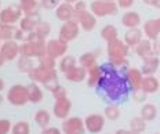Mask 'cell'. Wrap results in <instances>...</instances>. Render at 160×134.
I'll return each instance as SVG.
<instances>
[{
  "label": "cell",
  "instance_id": "obj_23",
  "mask_svg": "<svg viewBox=\"0 0 160 134\" xmlns=\"http://www.w3.org/2000/svg\"><path fill=\"white\" fill-rule=\"evenodd\" d=\"M134 49H135V54L141 59H145V58H148V57L155 55L153 54V50H152V42L149 39L144 38Z\"/></svg>",
  "mask_w": 160,
  "mask_h": 134
},
{
  "label": "cell",
  "instance_id": "obj_14",
  "mask_svg": "<svg viewBox=\"0 0 160 134\" xmlns=\"http://www.w3.org/2000/svg\"><path fill=\"white\" fill-rule=\"evenodd\" d=\"M40 22H42V15L39 11L31 13V14H24V17L19 21V29H22L25 33H31L36 29Z\"/></svg>",
  "mask_w": 160,
  "mask_h": 134
},
{
  "label": "cell",
  "instance_id": "obj_5",
  "mask_svg": "<svg viewBox=\"0 0 160 134\" xmlns=\"http://www.w3.org/2000/svg\"><path fill=\"white\" fill-rule=\"evenodd\" d=\"M7 101L14 106H24L29 102L28 87L24 85H14L7 91Z\"/></svg>",
  "mask_w": 160,
  "mask_h": 134
},
{
  "label": "cell",
  "instance_id": "obj_55",
  "mask_svg": "<svg viewBox=\"0 0 160 134\" xmlns=\"http://www.w3.org/2000/svg\"><path fill=\"white\" fill-rule=\"evenodd\" d=\"M3 101H4V97H3L2 94H0V105H2V104H3Z\"/></svg>",
  "mask_w": 160,
  "mask_h": 134
},
{
  "label": "cell",
  "instance_id": "obj_21",
  "mask_svg": "<svg viewBox=\"0 0 160 134\" xmlns=\"http://www.w3.org/2000/svg\"><path fill=\"white\" fill-rule=\"evenodd\" d=\"M142 39H144V32H142V29H139V28L128 29V31L124 33V43L130 49L135 47Z\"/></svg>",
  "mask_w": 160,
  "mask_h": 134
},
{
  "label": "cell",
  "instance_id": "obj_41",
  "mask_svg": "<svg viewBox=\"0 0 160 134\" xmlns=\"http://www.w3.org/2000/svg\"><path fill=\"white\" fill-rule=\"evenodd\" d=\"M131 94H132V98H134V101H137V102H145L146 101V97H148V94H146V93L142 89L134 90Z\"/></svg>",
  "mask_w": 160,
  "mask_h": 134
},
{
  "label": "cell",
  "instance_id": "obj_42",
  "mask_svg": "<svg viewBox=\"0 0 160 134\" xmlns=\"http://www.w3.org/2000/svg\"><path fill=\"white\" fill-rule=\"evenodd\" d=\"M11 122L8 119H0V134H8L11 133Z\"/></svg>",
  "mask_w": 160,
  "mask_h": 134
},
{
  "label": "cell",
  "instance_id": "obj_15",
  "mask_svg": "<svg viewBox=\"0 0 160 134\" xmlns=\"http://www.w3.org/2000/svg\"><path fill=\"white\" fill-rule=\"evenodd\" d=\"M0 53L4 57L6 61H14L17 57L19 55V43L15 40H7L2 43Z\"/></svg>",
  "mask_w": 160,
  "mask_h": 134
},
{
  "label": "cell",
  "instance_id": "obj_37",
  "mask_svg": "<svg viewBox=\"0 0 160 134\" xmlns=\"http://www.w3.org/2000/svg\"><path fill=\"white\" fill-rule=\"evenodd\" d=\"M11 134H31V126L25 120H19L12 125Z\"/></svg>",
  "mask_w": 160,
  "mask_h": 134
},
{
  "label": "cell",
  "instance_id": "obj_53",
  "mask_svg": "<svg viewBox=\"0 0 160 134\" xmlns=\"http://www.w3.org/2000/svg\"><path fill=\"white\" fill-rule=\"evenodd\" d=\"M65 3H69V4H75L76 2H79V0H64Z\"/></svg>",
  "mask_w": 160,
  "mask_h": 134
},
{
  "label": "cell",
  "instance_id": "obj_27",
  "mask_svg": "<svg viewBox=\"0 0 160 134\" xmlns=\"http://www.w3.org/2000/svg\"><path fill=\"white\" fill-rule=\"evenodd\" d=\"M50 120H51V115L47 109H39L35 113V122L40 129H46L50 126Z\"/></svg>",
  "mask_w": 160,
  "mask_h": 134
},
{
  "label": "cell",
  "instance_id": "obj_28",
  "mask_svg": "<svg viewBox=\"0 0 160 134\" xmlns=\"http://www.w3.org/2000/svg\"><path fill=\"white\" fill-rule=\"evenodd\" d=\"M78 62L82 68H84L86 71H88L90 68H92L94 65H97V54L95 53H91V51L84 53V54L80 55Z\"/></svg>",
  "mask_w": 160,
  "mask_h": 134
},
{
  "label": "cell",
  "instance_id": "obj_12",
  "mask_svg": "<svg viewBox=\"0 0 160 134\" xmlns=\"http://www.w3.org/2000/svg\"><path fill=\"white\" fill-rule=\"evenodd\" d=\"M86 130L91 134H98L104 130L105 127V116L99 113H91L84 119Z\"/></svg>",
  "mask_w": 160,
  "mask_h": 134
},
{
  "label": "cell",
  "instance_id": "obj_49",
  "mask_svg": "<svg viewBox=\"0 0 160 134\" xmlns=\"http://www.w3.org/2000/svg\"><path fill=\"white\" fill-rule=\"evenodd\" d=\"M146 6H151L155 8H160V0H142Z\"/></svg>",
  "mask_w": 160,
  "mask_h": 134
},
{
  "label": "cell",
  "instance_id": "obj_48",
  "mask_svg": "<svg viewBox=\"0 0 160 134\" xmlns=\"http://www.w3.org/2000/svg\"><path fill=\"white\" fill-rule=\"evenodd\" d=\"M152 50H153V54L156 57H160V39L152 42Z\"/></svg>",
  "mask_w": 160,
  "mask_h": 134
},
{
  "label": "cell",
  "instance_id": "obj_57",
  "mask_svg": "<svg viewBox=\"0 0 160 134\" xmlns=\"http://www.w3.org/2000/svg\"><path fill=\"white\" fill-rule=\"evenodd\" d=\"M99 2H116V0H99Z\"/></svg>",
  "mask_w": 160,
  "mask_h": 134
},
{
  "label": "cell",
  "instance_id": "obj_52",
  "mask_svg": "<svg viewBox=\"0 0 160 134\" xmlns=\"http://www.w3.org/2000/svg\"><path fill=\"white\" fill-rule=\"evenodd\" d=\"M3 90H4V80L0 78V93H2Z\"/></svg>",
  "mask_w": 160,
  "mask_h": 134
},
{
  "label": "cell",
  "instance_id": "obj_16",
  "mask_svg": "<svg viewBox=\"0 0 160 134\" xmlns=\"http://www.w3.org/2000/svg\"><path fill=\"white\" fill-rule=\"evenodd\" d=\"M126 79L128 82V86L131 89V93L134 90L141 89L142 86V80H144V73L141 72V69L138 68H128L126 72Z\"/></svg>",
  "mask_w": 160,
  "mask_h": 134
},
{
  "label": "cell",
  "instance_id": "obj_1",
  "mask_svg": "<svg viewBox=\"0 0 160 134\" xmlns=\"http://www.w3.org/2000/svg\"><path fill=\"white\" fill-rule=\"evenodd\" d=\"M128 66L118 68L112 62H104L101 65V78L95 86V90L105 101L116 104L124 102L128 98L131 89L126 79Z\"/></svg>",
  "mask_w": 160,
  "mask_h": 134
},
{
  "label": "cell",
  "instance_id": "obj_51",
  "mask_svg": "<svg viewBox=\"0 0 160 134\" xmlns=\"http://www.w3.org/2000/svg\"><path fill=\"white\" fill-rule=\"evenodd\" d=\"M4 62H6L4 57H3V55H2V53H0V68H2V66L4 65Z\"/></svg>",
  "mask_w": 160,
  "mask_h": 134
},
{
  "label": "cell",
  "instance_id": "obj_10",
  "mask_svg": "<svg viewBox=\"0 0 160 134\" xmlns=\"http://www.w3.org/2000/svg\"><path fill=\"white\" fill-rule=\"evenodd\" d=\"M68 43L59 39H51L46 42V53L52 58H62L68 53Z\"/></svg>",
  "mask_w": 160,
  "mask_h": 134
},
{
  "label": "cell",
  "instance_id": "obj_59",
  "mask_svg": "<svg viewBox=\"0 0 160 134\" xmlns=\"http://www.w3.org/2000/svg\"><path fill=\"white\" fill-rule=\"evenodd\" d=\"M2 43H3V42H2V39H0V47H2Z\"/></svg>",
  "mask_w": 160,
  "mask_h": 134
},
{
  "label": "cell",
  "instance_id": "obj_61",
  "mask_svg": "<svg viewBox=\"0 0 160 134\" xmlns=\"http://www.w3.org/2000/svg\"><path fill=\"white\" fill-rule=\"evenodd\" d=\"M155 134H160V133H155Z\"/></svg>",
  "mask_w": 160,
  "mask_h": 134
},
{
  "label": "cell",
  "instance_id": "obj_40",
  "mask_svg": "<svg viewBox=\"0 0 160 134\" xmlns=\"http://www.w3.org/2000/svg\"><path fill=\"white\" fill-rule=\"evenodd\" d=\"M51 94H52V97H54L55 100H59V98H64V97H68V91H66V89L64 86H61V85H57L54 86V87H51Z\"/></svg>",
  "mask_w": 160,
  "mask_h": 134
},
{
  "label": "cell",
  "instance_id": "obj_22",
  "mask_svg": "<svg viewBox=\"0 0 160 134\" xmlns=\"http://www.w3.org/2000/svg\"><path fill=\"white\" fill-rule=\"evenodd\" d=\"M141 89L144 90L146 94H155V93L159 91L160 89V80L156 78L155 75L151 76H144V80H142V86Z\"/></svg>",
  "mask_w": 160,
  "mask_h": 134
},
{
  "label": "cell",
  "instance_id": "obj_58",
  "mask_svg": "<svg viewBox=\"0 0 160 134\" xmlns=\"http://www.w3.org/2000/svg\"><path fill=\"white\" fill-rule=\"evenodd\" d=\"M0 11H2V2H0Z\"/></svg>",
  "mask_w": 160,
  "mask_h": 134
},
{
  "label": "cell",
  "instance_id": "obj_39",
  "mask_svg": "<svg viewBox=\"0 0 160 134\" xmlns=\"http://www.w3.org/2000/svg\"><path fill=\"white\" fill-rule=\"evenodd\" d=\"M35 32L38 33L39 38H42V39L46 40V38H47L50 33H51V25H50L48 22H46V21H42L38 26H36Z\"/></svg>",
  "mask_w": 160,
  "mask_h": 134
},
{
  "label": "cell",
  "instance_id": "obj_25",
  "mask_svg": "<svg viewBox=\"0 0 160 134\" xmlns=\"http://www.w3.org/2000/svg\"><path fill=\"white\" fill-rule=\"evenodd\" d=\"M28 95H29V102L32 104H39L43 101V97H44V94H43V90L42 87H40L39 83L36 82H32L29 83L28 86Z\"/></svg>",
  "mask_w": 160,
  "mask_h": 134
},
{
  "label": "cell",
  "instance_id": "obj_24",
  "mask_svg": "<svg viewBox=\"0 0 160 134\" xmlns=\"http://www.w3.org/2000/svg\"><path fill=\"white\" fill-rule=\"evenodd\" d=\"M142 32H144V36L145 39H149L151 42H155V40L159 39V29H158V25H156V21L155 19H148V21L144 24L142 26Z\"/></svg>",
  "mask_w": 160,
  "mask_h": 134
},
{
  "label": "cell",
  "instance_id": "obj_54",
  "mask_svg": "<svg viewBox=\"0 0 160 134\" xmlns=\"http://www.w3.org/2000/svg\"><path fill=\"white\" fill-rule=\"evenodd\" d=\"M155 21H156V25H158V29H159V32H160V17H159V18H156Z\"/></svg>",
  "mask_w": 160,
  "mask_h": 134
},
{
  "label": "cell",
  "instance_id": "obj_13",
  "mask_svg": "<svg viewBox=\"0 0 160 134\" xmlns=\"http://www.w3.org/2000/svg\"><path fill=\"white\" fill-rule=\"evenodd\" d=\"M75 19L79 22L80 28H82L84 32L94 31L95 26H97V17L92 14L90 10H86V11L76 14L75 15Z\"/></svg>",
  "mask_w": 160,
  "mask_h": 134
},
{
  "label": "cell",
  "instance_id": "obj_43",
  "mask_svg": "<svg viewBox=\"0 0 160 134\" xmlns=\"http://www.w3.org/2000/svg\"><path fill=\"white\" fill-rule=\"evenodd\" d=\"M59 4H61L59 0H46V2L40 3V7L44 8V10H55Z\"/></svg>",
  "mask_w": 160,
  "mask_h": 134
},
{
  "label": "cell",
  "instance_id": "obj_8",
  "mask_svg": "<svg viewBox=\"0 0 160 134\" xmlns=\"http://www.w3.org/2000/svg\"><path fill=\"white\" fill-rule=\"evenodd\" d=\"M79 32H80L79 22L76 21V19H72V21H68V22L62 24V26L59 28V32H58V39L65 43H71L79 36Z\"/></svg>",
  "mask_w": 160,
  "mask_h": 134
},
{
  "label": "cell",
  "instance_id": "obj_4",
  "mask_svg": "<svg viewBox=\"0 0 160 134\" xmlns=\"http://www.w3.org/2000/svg\"><path fill=\"white\" fill-rule=\"evenodd\" d=\"M88 8L97 18L116 15L119 11V6L116 2H99V0L91 2V4L88 6Z\"/></svg>",
  "mask_w": 160,
  "mask_h": 134
},
{
  "label": "cell",
  "instance_id": "obj_32",
  "mask_svg": "<svg viewBox=\"0 0 160 134\" xmlns=\"http://www.w3.org/2000/svg\"><path fill=\"white\" fill-rule=\"evenodd\" d=\"M19 7L24 14H31V13L39 11L40 3L39 0H19Z\"/></svg>",
  "mask_w": 160,
  "mask_h": 134
},
{
  "label": "cell",
  "instance_id": "obj_30",
  "mask_svg": "<svg viewBox=\"0 0 160 134\" xmlns=\"http://www.w3.org/2000/svg\"><path fill=\"white\" fill-rule=\"evenodd\" d=\"M76 65H78V59H76L73 55H64L61 58V61H59V64H58L59 71H61L62 73L69 72L72 68H75Z\"/></svg>",
  "mask_w": 160,
  "mask_h": 134
},
{
  "label": "cell",
  "instance_id": "obj_50",
  "mask_svg": "<svg viewBox=\"0 0 160 134\" xmlns=\"http://www.w3.org/2000/svg\"><path fill=\"white\" fill-rule=\"evenodd\" d=\"M115 134H128V130H126V129H120V130H118Z\"/></svg>",
  "mask_w": 160,
  "mask_h": 134
},
{
  "label": "cell",
  "instance_id": "obj_19",
  "mask_svg": "<svg viewBox=\"0 0 160 134\" xmlns=\"http://www.w3.org/2000/svg\"><path fill=\"white\" fill-rule=\"evenodd\" d=\"M141 22H142V18L137 11H127L122 17V25L126 26L127 29L139 28Z\"/></svg>",
  "mask_w": 160,
  "mask_h": 134
},
{
  "label": "cell",
  "instance_id": "obj_44",
  "mask_svg": "<svg viewBox=\"0 0 160 134\" xmlns=\"http://www.w3.org/2000/svg\"><path fill=\"white\" fill-rule=\"evenodd\" d=\"M73 8H75V15L79 14V13H83L87 10V3L83 2V0H79V2H76L75 4H73Z\"/></svg>",
  "mask_w": 160,
  "mask_h": 134
},
{
  "label": "cell",
  "instance_id": "obj_60",
  "mask_svg": "<svg viewBox=\"0 0 160 134\" xmlns=\"http://www.w3.org/2000/svg\"><path fill=\"white\" fill-rule=\"evenodd\" d=\"M39 2H40V3H42V2H46V0H39Z\"/></svg>",
  "mask_w": 160,
  "mask_h": 134
},
{
  "label": "cell",
  "instance_id": "obj_47",
  "mask_svg": "<svg viewBox=\"0 0 160 134\" xmlns=\"http://www.w3.org/2000/svg\"><path fill=\"white\" fill-rule=\"evenodd\" d=\"M132 4H134V0H118L119 8L128 10L130 7H132Z\"/></svg>",
  "mask_w": 160,
  "mask_h": 134
},
{
  "label": "cell",
  "instance_id": "obj_3",
  "mask_svg": "<svg viewBox=\"0 0 160 134\" xmlns=\"http://www.w3.org/2000/svg\"><path fill=\"white\" fill-rule=\"evenodd\" d=\"M108 57H109V62H112L113 65H116L118 68H124L128 66V53L130 47L124 43V40L116 39L113 42L108 43Z\"/></svg>",
  "mask_w": 160,
  "mask_h": 134
},
{
  "label": "cell",
  "instance_id": "obj_56",
  "mask_svg": "<svg viewBox=\"0 0 160 134\" xmlns=\"http://www.w3.org/2000/svg\"><path fill=\"white\" fill-rule=\"evenodd\" d=\"M128 134H139V133H137V131H132V130H128Z\"/></svg>",
  "mask_w": 160,
  "mask_h": 134
},
{
  "label": "cell",
  "instance_id": "obj_11",
  "mask_svg": "<svg viewBox=\"0 0 160 134\" xmlns=\"http://www.w3.org/2000/svg\"><path fill=\"white\" fill-rule=\"evenodd\" d=\"M71 111H72V101L68 97L55 100V104H54V106H52V115H54L57 119L65 120L66 118H69Z\"/></svg>",
  "mask_w": 160,
  "mask_h": 134
},
{
  "label": "cell",
  "instance_id": "obj_33",
  "mask_svg": "<svg viewBox=\"0 0 160 134\" xmlns=\"http://www.w3.org/2000/svg\"><path fill=\"white\" fill-rule=\"evenodd\" d=\"M17 68H18L19 72L22 73H29L35 68V64H33L31 57H25V55H21L18 58V64H17Z\"/></svg>",
  "mask_w": 160,
  "mask_h": 134
},
{
  "label": "cell",
  "instance_id": "obj_31",
  "mask_svg": "<svg viewBox=\"0 0 160 134\" xmlns=\"http://www.w3.org/2000/svg\"><path fill=\"white\" fill-rule=\"evenodd\" d=\"M118 35H119V33H118V28H116V26H113V25H111V24L105 25L104 28L101 29V38H102V40H105L106 43L119 39Z\"/></svg>",
  "mask_w": 160,
  "mask_h": 134
},
{
  "label": "cell",
  "instance_id": "obj_38",
  "mask_svg": "<svg viewBox=\"0 0 160 134\" xmlns=\"http://www.w3.org/2000/svg\"><path fill=\"white\" fill-rule=\"evenodd\" d=\"M39 66H42V68H47V69H55L57 66V59L52 58V57H50L48 54H44L42 57H39Z\"/></svg>",
  "mask_w": 160,
  "mask_h": 134
},
{
  "label": "cell",
  "instance_id": "obj_18",
  "mask_svg": "<svg viewBox=\"0 0 160 134\" xmlns=\"http://www.w3.org/2000/svg\"><path fill=\"white\" fill-rule=\"evenodd\" d=\"M159 69H160V59H159V57L152 55V57H148V58L142 59L141 72L144 73V76L155 75L156 72H159Z\"/></svg>",
  "mask_w": 160,
  "mask_h": 134
},
{
  "label": "cell",
  "instance_id": "obj_9",
  "mask_svg": "<svg viewBox=\"0 0 160 134\" xmlns=\"http://www.w3.org/2000/svg\"><path fill=\"white\" fill-rule=\"evenodd\" d=\"M62 131L64 134H84V120L79 116H69L62 122Z\"/></svg>",
  "mask_w": 160,
  "mask_h": 134
},
{
  "label": "cell",
  "instance_id": "obj_26",
  "mask_svg": "<svg viewBox=\"0 0 160 134\" xmlns=\"http://www.w3.org/2000/svg\"><path fill=\"white\" fill-rule=\"evenodd\" d=\"M139 116H141L142 119H145L146 122H152V120H155L156 116H158V108H156L155 104L146 102L141 108V115Z\"/></svg>",
  "mask_w": 160,
  "mask_h": 134
},
{
  "label": "cell",
  "instance_id": "obj_7",
  "mask_svg": "<svg viewBox=\"0 0 160 134\" xmlns=\"http://www.w3.org/2000/svg\"><path fill=\"white\" fill-rule=\"evenodd\" d=\"M22 17H24V13L19 4H11L0 11V24L14 25L18 21H21Z\"/></svg>",
  "mask_w": 160,
  "mask_h": 134
},
{
  "label": "cell",
  "instance_id": "obj_34",
  "mask_svg": "<svg viewBox=\"0 0 160 134\" xmlns=\"http://www.w3.org/2000/svg\"><path fill=\"white\" fill-rule=\"evenodd\" d=\"M17 28L14 25H6L0 24V39L2 42H7V40H14Z\"/></svg>",
  "mask_w": 160,
  "mask_h": 134
},
{
  "label": "cell",
  "instance_id": "obj_29",
  "mask_svg": "<svg viewBox=\"0 0 160 134\" xmlns=\"http://www.w3.org/2000/svg\"><path fill=\"white\" fill-rule=\"evenodd\" d=\"M99 78H101V65H94L92 68H90L87 71V85L88 87H94L97 86Z\"/></svg>",
  "mask_w": 160,
  "mask_h": 134
},
{
  "label": "cell",
  "instance_id": "obj_6",
  "mask_svg": "<svg viewBox=\"0 0 160 134\" xmlns=\"http://www.w3.org/2000/svg\"><path fill=\"white\" fill-rule=\"evenodd\" d=\"M29 79H32V82H36L39 85H48L51 82H55L58 78V73L55 69H47V68H42V66H35L31 72L28 73Z\"/></svg>",
  "mask_w": 160,
  "mask_h": 134
},
{
  "label": "cell",
  "instance_id": "obj_2",
  "mask_svg": "<svg viewBox=\"0 0 160 134\" xmlns=\"http://www.w3.org/2000/svg\"><path fill=\"white\" fill-rule=\"evenodd\" d=\"M44 54H47L46 53V40L39 38L35 31L28 33L24 43H19V55L39 58Z\"/></svg>",
  "mask_w": 160,
  "mask_h": 134
},
{
  "label": "cell",
  "instance_id": "obj_35",
  "mask_svg": "<svg viewBox=\"0 0 160 134\" xmlns=\"http://www.w3.org/2000/svg\"><path fill=\"white\" fill-rule=\"evenodd\" d=\"M122 115L120 112V108L116 104H109V105L105 106V111H104V116L105 119H109V120H118Z\"/></svg>",
  "mask_w": 160,
  "mask_h": 134
},
{
  "label": "cell",
  "instance_id": "obj_36",
  "mask_svg": "<svg viewBox=\"0 0 160 134\" xmlns=\"http://www.w3.org/2000/svg\"><path fill=\"white\" fill-rule=\"evenodd\" d=\"M130 130L141 134L142 131L146 130V120L142 119L141 116H135V118H132L131 120H130Z\"/></svg>",
  "mask_w": 160,
  "mask_h": 134
},
{
  "label": "cell",
  "instance_id": "obj_45",
  "mask_svg": "<svg viewBox=\"0 0 160 134\" xmlns=\"http://www.w3.org/2000/svg\"><path fill=\"white\" fill-rule=\"evenodd\" d=\"M26 36H28V33H25L22 29H19V28H17V31H15V36H14V40L15 42H18V43H24L25 40H26Z\"/></svg>",
  "mask_w": 160,
  "mask_h": 134
},
{
  "label": "cell",
  "instance_id": "obj_46",
  "mask_svg": "<svg viewBox=\"0 0 160 134\" xmlns=\"http://www.w3.org/2000/svg\"><path fill=\"white\" fill-rule=\"evenodd\" d=\"M40 134H62V131L58 127L48 126V127H46V129H42V133Z\"/></svg>",
  "mask_w": 160,
  "mask_h": 134
},
{
  "label": "cell",
  "instance_id": "obj_17",
  "mask_svg": "<svg viewBox=\"0 0 160 134\" xmlns=\"http://www.w3.org/2000/svg\"><path fill=\"white\" fill-rule=\"evenodd\" d=\"M55 17L61 22H68V21L75 19V8H73V4H69V3H65V2L61 3L55 8Z\"/></svg>",
  "mask_w": 160,
  "mask_h": 134
},
{
  "label": "cell",
  "instance_id": "obj_20",
  "mask_svg": "<svg viewBox=\"0 0 160 134\" xmlns=\"http://www.w3.org/2000/svg\"><path fill=\"white\" fill-rule=\"evenodd\" d=\"M64 75L68 82H73V83H82L84 80H87V71L84 68H82L80 65H76L75 68H72L71 71L64 73Z\"/></svg>",
  "mask_w": 160,
  "mask_h": 134
}]
</instances>
